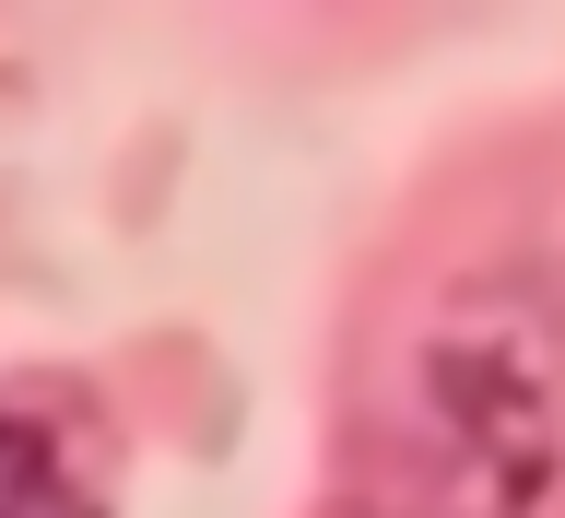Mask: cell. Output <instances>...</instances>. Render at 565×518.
Wrapping results in <instances>:
<instances>
[{"instance_id":"6da1fadb","label":"cell","mask_w":565,"mask_h":518,"mask_svg":"<svg viewBox=\"0 0 565 518\" xmlns=\"http://www.w3.org/2000/svg\"><path fill=\"white\" fill-rule=\"evenodd\" d=\"M0 518H106L83 436H60L35 401H0Z\"/></svg>"}]
</instances>
